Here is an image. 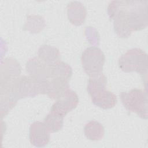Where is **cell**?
I'll list each match as a JSON object with an SVG mask.
<instances>
[{
    "label": "cell",
    "mask_w": 148,
    "mask_h": 148,
    "mask_svg": "<svg viewBox=\"0 0 148 148\" xmlns=\"http://www.w3.org/2000/svg\"><path fill=\"white\" fill-rule=\"evenodd\" d=\"M38 58L50 66H53L60 61L59 50L47 45H42L38 49Z\"/></svg>",
    "instance_id": "cell-11"
},
{
    "label": "cell",
    "mask_w": 148,
    "mask_h": 148,
    "mask_svg": "<svg viewBox=\"0 0 148 148\" xmlns=\"http://www.w3.org/2000/svg\"><path fill=\"white\" fill-rule=\"evenodd\" d=\"M21 67L17 61L12 58H7L1 65V80L12 79L19 76Z\"/></svg>",
    "instance_id": "cell-12"
},
{
    "label": "cell",
    "mask_w": 148,
    "mask_h": 148,
    "mask_svg": "<svg viewBox=\"0 0 148 148\" xmlns=\"http://www.w3.org/2000/svg\"><path fill=\"white\" fill-rule=\"evenodd\" d=\"M64 116L53 111L46 116L43 123L50 132H57L61 130L64 124Z\"/></svg>",
    "instance_id": "cell-16"
},
{
    "label": "cell",
    "mask_w": 148,
    "mask_h": 148,
    "mask_svg": "<svg viewBox=\"0 0 148 148\" xmlns=\"http://www.w3.org/2000/svg\"><path fill=\"white\" fill-rule=\"evenodd\" d=\"M147 1H123L124 16L131 32L147 27Z\"/></svg>",
    "instance_id": "cell-1"
},
{
    "label": "cell",
    "mask_w": 148,
    "mask_h": 148,
    "mask_svg": "<svg viewBox=\"0 0 148 148\" xmlns=\"http://www.w3.org/2000/svg\"><path fill=\"white\" fill-rule=\"evenodd\" d=\"M107 78L102 73L95 76H91L88 80L87 86V92L90 96H92L105 90Z\"/></svg>",
    "instance_id": "cell-15"
},
{
    "label": "cell",
    "mask_w": 148,
    "mask_h": 148,
    "mask_svg": "<svg viewBox=\"0 0 148 148\" xmlns=\"http://www.w3.org/2000/svg\"><path fill=\"white\" fill-rule=\"evenodd\" d=\"M121 102L127 110L136 113L140 118L147 119V94L146 90L134 88L120 94Z\"/></svg>",
    "instance_id": "cell-4"
},
{
    "label": "cell",
    "mask_w": 148,
    "mask_h": 148,
    "mask_svg": "<svg viewBox=\"0 0 148 148\" xmlns=\"http://www.w3.org/2000/svg\"><path fill=\"white\" fill-rule=\"evenodd\" d=\"M50 133L43 122L35 121L29 127V141L36 147H45L50 141Z\"/></svg>",
    "instance_id": "cell-7"
},
{
    "label": "cell",
    "mask_w": 148,
    "mask_h": 148,
    "mask_svg": "<svg viewBox=\"0 0 148 148\" xmlns=\"http://www.w3.org/2000/svg\"><path fill=\"white\" fill-rule=\"evenodd\" d=\"M47 83L48 80H40L30 75L18 76L14 82L15 96L18 99L46 94Z\"/></svg>",
    "instance_id": "cell-3"
},
{
    "label": "cell",
    "mask_w": 148,
    "mask_h": 148,
    "mask_svg": "<svg viewBox=\"0 0 148 148\" xmlns=\"http://www.w3.org/2000/svg\"><path fill=\"white\" fill-rule=\"evenodd\" d=\"M69 87L68 81L58 77H51L48 80L46 94L53 99L59 98Z\"/></svg>",
    "instance_id": "cell-10"
},
{
    "label": "cell",
    "mask_w": 148,
    "mask_h": 148,
    "mask_svg": "<svg viewBox=\"0 0 148 148\" xmlns=\"http://www.w3.org/2000/svg\"><path fill=\"white\" fill-rule=\"evenodd\" d=\"M119 66L124 72H136L142 78L147 77V55L142 50L134 48L128 50L119 60Z\"/></svg>",
    "instance_id": "cell-2"
},
{
    "label": "cell",
    "mask_w": 148,
    "mask_h": 148,
    "mask_svg": "<svg viewBox=\"0 0 148 148\" xmlns=\"http://www.w3.org/2000/svg\"><path fill=\"white\" fill-rule=\"evenodd\" d=\"M78 103L77 94L68 88L52 105L50 110L65 117L68 113L76 108Z\"/></svg>",
    "instance_id": "cell-6"
},
{
    "label": "cell",
    "mask_w": 148,
    "mask_h": 148,
    "mask_svg": "<svg viewBox=\"0 0 148 148\" xmlns=\"http://www.w3.org/2000/svg\"><path fill=\"white\" fill-rule=\"evenodd\" d=\"M72 76V69L68 64L60 61L51 66V77H58L69 82Z\"/></svg>",
    "instance_id": "cell-17"
},
{
    "label": "cell",
    "mask_w": 148,
    "mask_h": 148,
    "mask_svg": "<svg viewBox=\"0 0 148 148\" xmlns=\"http://www.w3.org/2000/svg\"><path fill=\"white\" fill-rule=\"evenodd\" d=\"M91 97L92 103L95 106L103 109L113 108L117 101V97L114 94L105 90Z\"/></svg>",
    "instance_id": "cell-13"
},
{
    "label": "cell",
    "mask_w": 148,
    "mask_h": 148,
    "mask_svg": "<svg viewBox=\"0 0 148 148\" xmlns=\"http://www.w3.org/2000/svg\"><path fill=\"white\" fill-rule=\"evenodd\" d=\"M81 61L84 71L91 77L102 73L105 62V56L99 48L91 46L83 52Z\"/></svg>",
    "instance_id": "cell-5"
},
{
    "label": "cell",
    "mask_w": 148,
    "mask_h": 148,
    "mask_svg": "<svg viewBox=\"0 0 148 148\" xmlns=\"http://www.w3.org/2000/svg\"><path fill=\"white\" fill-rule=\"evenodd\" d=\"M86 137L91 140H99L103 138L105 134L103 126L99 122L94 120L86 124L84 128Z\"/></svg>",
    "instance_id": "cell-14"
},
{
    "label": "cell",
    "mask_w": 148,
    "mask_h": 148,
    "mask_svg": "<svg viewBox=\"0 0 148 148\" xmlns=\"http://www.w3.org/2000/svg\"><path fill=\"white\" fill-rule=\"evenodd\" d=\"M87 15L85 6L79 1H72L67 5V16L69 21L74 25L84 24Z\"/></svg>",
    "instance_id": "cell-9"
},
{
    "label": "cell",
    "mask_w": 148,
    "mask_h": 148,
    "mask_svg": "<svg viewBox=\"0 0 148 148\" xmlns=\"http://www.w3.org/2000/svg\"><path fill=\"white\" fill-rule=\"evenodd\" d=\"M25 68L30 76L38 80H49L51 77V66L47 65L38 57L29 59Z\"/></svg>",
    "instance_id": "cell-8"
}]
</instances>
